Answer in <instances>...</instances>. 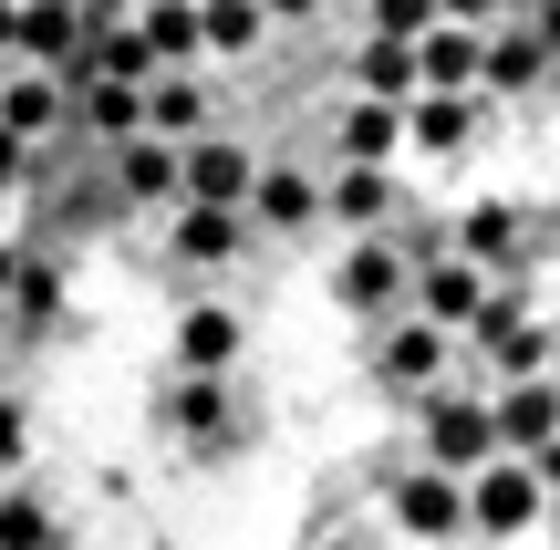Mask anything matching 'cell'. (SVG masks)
Returning a JSON list of instances; mask_svg holds the SVG:
<instances>
[{
	"mask_svg": "<svg viewBox=\"0 0 560 550\" xmlns=\"http://www.w3.org/2000/svg\"><path fill=\"white\" fill-rule=\"evenodd\" d=\"M374 385L395 395V406H425V395H446V385H457V332L416 323V312L374 323Z\"/></svg>",
	"mask_w": 560,
	"mask_h": 550,
	"instance_id": "obj_5",
	"label": "cell"
},
{
	"mask_svg": "<svg viewBox=\"0 0 560 550\" xmlns=\"http://www.w3.org/2000/svg\"><path fill=\"white\" fill-rule=\"evenodd\" d=\"M0 550H62V519H52L42 489H11L0 478Z\"/></svg>",
	"mask_w": 560,
	"mask_h": 550,
	"instance_id": "obj_11",
	"label": "cell"
},
{
	"mask_svg": "<svg viewBox=\"0 0 560 550\" xmlns=\"http://www.w3.org/2000/svg\"><path fill=\"white\" fill-rule=\"evenodd\" d=\"M240 364H249V312L229 302V291L177 302V323H166V374H177V385H229Z\"/></svg>",
	"mask_w": 560,
	"mask_h": 550,
	"instance_id": "obj_1",
	"label": "cell"
},
{
	"mask_svg": "<svg viewBox=\"0 0 560 550\" xmlns=\"http://www.w3.org/2000/svg\"><path fill=\"white\" fill-rule=\"evenodd\" d=\"M322 229L332 239H395V229H416L405 166H322Z\"/></svg>",
	"mask_w": 560,
	"mask_h": 550,
	"instance_id": "obj_2",
	"label": "cell"
},
{
	"mask_svg": "<svg viewBox=\"0 0 560 550\" xmlns=\"http://www.w3.org/2000/svg\"><path fill=\"white\" fill-rule=\"evenodd\" d=\"M156 416H166V436H187V447H229V436H240V385H177V374H166Z\"/></svg>",
	"mask_w": 560,
	"mask_h": 550,
	"instance_id": "obj_9",
	"label": "cell"
},
{
	"mask_svg": "<svg viewBox=\"0 0 560 550\" xmlns=\"http://www.w3.org/2000/svg\"><path fill=\"white\" fill-rule=\"evenodd\" d=\"M156 249H166V270H187V281H229V270L249 260V219L240 208H166Z\"/></svg>",
	"mask_w": 560,
	"mask_h": 550,
	"instance_id": "obj_6",
	"label": "cell"
},
{
	"mask_svg": "<svg viewBox=\"0 0 560 550\" xmlns=\"http://www.w3.org/2000/svg\"><path fill=\"white\" fill-rule=\"evenodd\" d=\"M405 281H416V229H395V239H342L332 249V302L353 312V323H395Z\"/></svg>",
	"mask_w": 560,
	"mask_h": 550,
	"instance_id": "obj_4",
	"label": "cell"
},
{
	"mask_svg": "<svg viewBox=\"0 0 560 550\" xmlns=\"http://www.w3.org/2000/svg\"><path fill=\"white\" fill-rule=\"evenodd\" d=\"M240 219H260L270 239H322V166H291V156H260Z\"/></svg>",
	"mask_w": 560,
	"mask_h": 550,
	"instance_id": "obj_7",
	"label": "cell"
},
{
	"mask_svg": "<svg viewBox=\"0 0 560 550\" xmlns=\"http://www.w3.org/2000/svg\"><path fill=\"white\" fill-rule=\"evenodd\" d=\"M249 177H260V145H240V136L177 145V208H240Z\"/></svg>",
	"mask_w": 560,
	"mask_h": 550,
	"instance_id": "obj_8",
	"label": "cell"
},
{
	"mask_svg": "<svg viewBox=\"0 0 560 550\" xmlns=\"http://www.w3.org/2000/svg\"><path fill=\"white\" fill-rule=\"evenodd\" d=\"M384 519H395L405 550H457L467 540V478L395 457V468H384Z\"/></svg>",
	"mask_w": 560,
	"mask_h": 550,
	"instance_id": "obj_3",
	"label": "cell"
},
{
	"mask_svg": "<svg viewBox=\"0 0 560 550\" xmlns=\"http://www.w3.org/2000/svg\"><path fill=\"white\" fill-rule=\"evenodd\" d=\"M21 457H32V406H21V395L0 385V478H11Z\"/></svg>",
	"mask_w": 560,
	"mask_h": 550,
	"instance_id": "obj_12",
	"label": "cell"
},
{
	"mask_svg": "<svg viewBox=\"0 0 560 550\" xmlns=\"http://www.w3.org/2000/svg\"><path fill=\"white\" fill-rule=\"evenodd\" d=\"M115 198H136V208H177V145H156V136L115 145Z\"/></svg>",
	"mask_w": 560,
	"mask_h": 550,
	"instance_id": "obj_10",
	"label": "cell"
}]
</instances>
